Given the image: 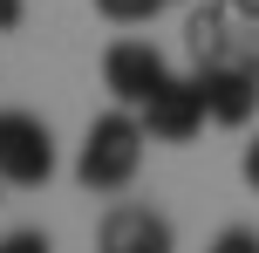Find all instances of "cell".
I'll list each match as a JSON object with an SVG mask.
<instances>
[{"label": "cell", "instance_id": "cell-9", "mask_svg": "<svg viewBox=\"0 0 259 253\" xmlns=\"http://www.w3.org/2000/svg\"><path fill=\"white\" fill-rule=\"evenodd\" d=\"M0 253H41V233H14V240L0 246Z\"/></svg>", "mask_w": 259, "mask_h": 253}, {"label": "cell", "instance_id": "cell-11", "mask_svg": "<svg viewBox=\"0 0 259 253\" xmlns=\"http://www.w3.org/2000/svg\"><path fill=\"white\" fill-rule=\"evenodd\" d=\"M239 171H246V185L259 192V144H246V164H239Z\"/></svg>", "mask_w": 259, "mask_h": 253}, {"label": "cell", "instance_id": "cell-6", "mask_svg": "<svg viewBox=\"0 0 259 253\" xmlns=\"http://www.w3.org/2000/svg\"><path fill=\"white\" fill-rule=\"evenodd\" d=\"M103 253H170V226L150 205H116L103 219Z\"/></svg>", "mask_w": 259, "mask_h": 253}, {"label": "cell", "instance_id": "cell-7", "mask_svg": "<svg viewBox=\"0 0 259 253\" xmlns=\"http://www.w3.org/2000/svg\"><path fill=\"white\" fill-rule=\"evenodd\" d=\"M157 7H164V0H96V14H103V21H116V27H137V21H150Z\"/></svg>", "mask_w": 259, "mask_h": 253}, {"label": "cell", "instance_id": "cell-10", "mask_svg": "<svg viewBox=\"0 0 259 253\" xmlns=\"http://www.w3.org/2000/svg\"><path fill=\"white\" fill-rule=\"evenodd\" d=\"M21 14H27L21 0H0V34H7V27H21Z\"/></svg>", "mask_w": 259, "mask_h": 253}, {"label": "cell", "instance_id": "cell-4", "mask_svg": "<svg viewBox=\"0 0 259 253\" xmlns=\"http://www.w3.org/2000/svg\"><path fill=\"white\" fill-rule=\"evenodd\" d=\"M103 82H109V96H116V103L143 110V103L170 82V68H164V55H157L150 41H116V48L103 55Z\"/></svg>", "mask_w": 259, "mask_h": 253}, {"label": "cell", "instance_id": "cell-8", "mask_svg": "<svg viewBox=\"0 0 259 253\" xmlns=\"http://www.w3.org/2000/svg\"><path fill=\"white\" fill-rule=\"evenodd\" d=\"M219 253H259V233H252V226H232V233L219 240Z\"/></svg>", "mask_w": 259, "mask_h": 253}, {"label": "cell", "instance_id": "cell-3", "mask_svg": "<svg viewBox=\"0 0 259 253\" xmlns=\"http://www.w3.org/2000/svg\"><path fill=\"white\" fill-rule=\"evenodd\" d=\"M137 117H143V130H150V144H191V137L205 130V117H211L205 110V82H178L170 76Z\"/></svg>", "mask_w": 259, "mask_h": 253}, {"label": "cell", "instance_id": "cell-2", "mask_svg": "<svg viewBox=\"0 0 259 253\" xmlns=\"http://www.w3.org/2000/svg\"><path fill=\"white\" fill-rule=\"evenodd\" d=\"M55 178V137L27 110H0V185H48Z\"/></svg>", "mask_w": 259, "mask_h": 253}, {"label": "cell", "instance_id": "cell-1", "mask_svg": "<svg viewBox=\"0 0 259 253\" xmlns=\"http://www.w3.org/2000/svg\"><path fill=\"white\" fill-rule=\"evenodd\" d=\"M143 144H150V130H143V117H130V103L103 110V117L89 123V137H82L75 178L89 192H123L130 178H137V164H143Z\"/></svg>", "mask_w": 259, "mask_h": 253}, {"label": "cell", "instance_id": "cell-5", "mask_svg": "<svg viewBox=\"0 0 259 253\" xmlns=\"http://www.w3.org/2000/svg\"><path fill=\"white\" fill-rule=\"evenodd\" d=\"M205 110H211V123H225V130H246L252 123V110H259V76L246 62H205Z\"/></svg>", "mask_w": 259, "mask_h": 253}]
</instances>
